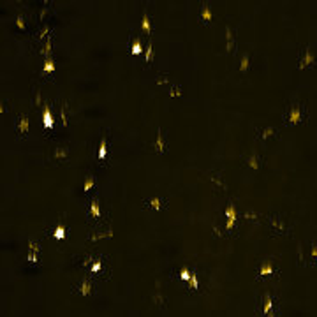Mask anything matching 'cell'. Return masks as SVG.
<instances>
[{
	"mask_svg": "<svg viewBox=\"0 0 317 317\" xmlns=\"http://www.w3.org/2000/svg\"><path fill=\"white\" fill-rule=\"evenodd\" d=\"M245 161H247V166H248L250 169H259L261 164H262V158H261V155H257V153H250Z\"/></svg>",
	"mask_w": 317,
	"mask_h": 317,
	"instance_id": "9",
	"label": "cell"
},
{
	"mask_svg": "<svg viewBox=\"0 0 317 317\" xmlns=\"http://www.w3.org/2000/svg\"><path fill=\"white\" fill-rule=\"evenodd\" d=\"M67 153H69V150L65 146H58V148H55V151H53V157L55 158H65Z\"/></svg>",
	"mask_w": 317,
	"mask_h": 317,
	"instance_id": "16",
	"label": "cell"
},
{
	"mask_svg": "<svg viewBox=\"0 0 317 317\" xmlns=\"http://www.w3.org/2000/svg\"><path fill=\"white\" fill-rule=\"evenodd\" d=\"M28 125H30V120H28V116L21 115V116H20V120L16 122V130H18L21 136H27V132H28Z\"/></svg>",
	"mask_w": 317,
	"mask_h": 317,
	"instance_id": "8",
	"label": "cell"
},
{
	"mask_svg": "<svg viewBox=\"0 0 317 317\" xmlns=\"http://www.w3.org/2000/svg\"><path fill=\"white\" fill-rule=\"evenodd\" d=\"M278 134V130H277V127H273V125H266V127H262V129H257V137L259 139H270V137H275Z\"/></svg>",
	"mask_w": 317,
	"mask_h": 317,
	"instance_id": "6",
	"label": "cell"
},
{
	"mask_svg": "<svg viewBox=\"0 0 317 317\" xmlns=\"http://www.w3.org/2000/svg\"><path fill=\"white\" fill-rule=\"evenodd\" d=\"M141 28L146 32V34H151V23H150V16H148V11L143 13V20H141Z\"/></svg>",
	"mask_w": 317,
	"mask_h": 317,
	"instance_id": "15",
	"label": "cell"
},
{
	"mask_svg": "<svg viewBox=\"0 0 317 317\" xmlns=\"http://www.w3.org/2000/svg\"><path fill=\"white\" fill-rule=\"evenodd\" d=\"M92 185H95V178H93V176H88V178L85 180V183H83V190H85V192L90 190Z\"/></svg>",
	"mask_w": 317,
	"mask_h": 317,
	"instance_id": "24",
	"label": "cell"
},
{
	"mask_svg": "<svg viewBox=\"0 0 317 317\" xmlns=\"http://www.w3.org/2000/svg\"><path fill=\"white\" fill-rule=\"evenodd\" d=\"M245 217H247L248 220H250V219L255 220V213H254V211H245Z\"/></svg>",
	"mask_w": 317,
	"mask_h": 317,
	"instance_id": "32",
	"label": "cell"
},
{
	"mask_svg": "<svg viewBox=\"0 0 317 317\" xmlns=\"http://www.w3.org/2000/svg\"><path fill=\"white\" fill-rule=\"evenodd\" d=\"M189 289H197V277H196V273H192V277H190V285H189Z\"/></svg>",
	"mask_w": 317,
	"mask_h": 317,
	"instance_id": "29",
	"label": "cell"
},
{
	"mask_svg": "<svg viewBox=\"0 0 317 317\" xmlns=\"http://www.w3.org/2000/svg\"><path fill=\"white\" fill-rule=\"evenodd\" d=\"M192 277V273H189V270H182V273H180V278H183V280H187V278H190Z\"/></svg>",
	"mask_w": 317,
	"mask_h": 317,
	"instance_id": "31",
	"label": "cell"
},
{
	"mask_svg": "<svg viewBox=\"0 0 317 317\" xmlns=\"http://www.w3.org/2000/svg\"><path fill=\"white\" fill-rule=\"evenodd\" d=\"M151 57H153V46H151V42H150V44H148V48H146V58H144V60H146V64L151 60Z\"/></svg>",
	"mask_w": 317,
	"mask_h": 317,
	"instance_id": "27",
	"label": "cell"
},
{
	"mask_svg": "<svg viewBox=\"0 0 317 317\" xmlns=\"http://www.w3.org/2000/svg\"><path fill=\"white\" fill-rule=\"evenodd\" d=\"M51 48H53V41H51V37H49V39H46V41L39 46V53H41V55L49 57V55H51Z\"/></svg>",
	"mask_w": 317,
	"mask_h": 317,
	"instance_id": "12",
	"label": "cell"
},
{
	"mask_svg": "<svg viewBox=\"0 0 317 317\" xmlns=\"http://www.w3.org/2000/svg\"><path fill=\"white\" fill-rule=\"evenodd\" d=\"M169 95H173V97H178V95H182V86H178V85H173V86L169 88Z\"/></svg>",
	"mask_w": 317,
	"mask_h": 317,
	"instance_id": "25",
	"label": "cell"
},
{
	"mask_svg": "<svg viewBox=\"0 0 317 317\" xmlns=\"http://www.w3.org/2000/svg\"><path fill=\"white\" fill-rule=\"evenodd\" d=\"M199 18H201V21H203V23H208V21L211 20V9H210V6H208V4H203L201 13H199Z\"/></svg>",
	"mask_w": 317,
	"mask_h": 317,
	"instance_id": "14",
	"label": "cell"
},
{
	"mask_svg": "<svg viewBox=\"0 0 317 317\" xmlns=\"http://www.w3.org/2000/svg\"><path fill=\"white\" fill-rule=\"evenodd\" d=\"M46 34H49V35H53V32H51V28H49V27H48V25H44V27H42V30H41V32H39V34H37V39H39V41H42V39H44V37H46Z\"/></svg>",
	"mask_w": 317,
	"mask_h": 317,
	"instance_id": "22",
	"label": "cell"
},
{
	"mask_svg": "<svg viewBox=\"0 0 317 317\" xmlns=\"http://www.w3.org/2000/svg\"><path fill=\"white\" fill-rule=\"evenodd\" d=\"M132 53H134V55H139V53H141V44H139V41H137V42H132Z\"/></svg>",
	"mask_w": 317,
	"mask_h": 317,
	"instance_id": "30",
	"label": "cell"
},
{
	"mask_svg": "<svg viewBox=\"0 0 317 317\" xmlns=\"http://www.w3.org/2000/svg\"><path fill=\"white\" fill-rule=\"evenodd\" d=\"M90 213H92L95 219H99L100 211H99V201H97V199H93V201H92V204H90Z\"/></svg>",
	"mask_w": 317,
	"mask_h": 317,
	"instance_id": "18",
	"label": "cell"
},
{
	"mask_svg": "<svg viewBox=\"0 0 317 317\" xmlns=\"http://www.w3.org/2000/svg\"><path fill=\"white\" fill-rule=\"evenodd\" d=\"M234 48H236V37H234V30H233V27H226V49H227V53H233L234 51Z\"/></svg>",
	"mask_w": 317,
	"mask_h": 317,
	"instance_id": "5",
	"label": "cell"
},
{
	"mask_svg": "<svg viewBox=\"0 0 317 317\" xmlns=\"http://www.w3.org/2000/svg\"><path fill=\"white\" fill-rule=\"evenodd\" d=\"M51 69H55V62H53L51 58H46V62H44V67H42V71H51Z\"/></svg>",
	"mask_w": 317,
	"mask_h": 317,
	"instance_id": "26",
	"label": "cell"
},
{
	"mask_svg": "<svg viewBox=\"0 0 317 317\" xmlns=\"http://www.w3.org/2000/svg\"><path fill=\"white\" fill-rule=\"evenodd\" d=\"M308 116V111H306V106L296 102L292 106H289V109L285 113V123L287 125H298L301 122H305Z\"/></svg>",
	"mask_w": 317,
	"mask_h": 317,
	"instance_id": "1",
	"label": "cell"
},
{
	"mask_svg": "<svg viewBox=\"0 0 317 317\" xmlns=\"http://www.w3.org/2000/svg\"><path fill=\"white\" fill-rule=\"evenodd\" d=\"M30 250H35V252H39V245H37V243H30Z\"/></svg>",
	"mask_w": 317,
	"mask_h": 317,
	"instance_id": "35",
	"label": "cell"
},
{
	"mask_svg": "<svg viewBox=\"0 0 317 317\" xmlns=\"http://www.w3.org/2000/svg\"><path fill=\"white\" fill-rule=\"evenodd\" d=\"M144 204H146L148 208H151V210H162V208H166L168 199H166L164 196H155V197L146 199V201H144Z\"/></svg>",
	"mask_w": 317,
	"mask_h": 317,
	"instance_id": "4",
	"label": "cell"
},
{
	"mask_svg": "<svg viewBox=\"0 0 317 317\" xmlns=\"http://www.w3.org/2000/svg\"><path fill=\"white\" fill-rule=\"evenodd\" d=\"M310 259L317 262V241H313V245H312V254H310Z\"/></svg>",
	"mask_w": 317,
	"mask_h": 317,
	"instance_id": "28",
	"label": "cell"
},
{
	"mask_svg": "<svg viewBox=\"0 0 317 317\" xmlns=\"http://www.w3.org/2000/svg\"><path fill=\"white\" fill-rule=\"evenodd\" d=\"M264 308H262V315H268L270 313V310H271V296H268L266 294V298H264Z\"/></svg>",
	"mask_w": 317,
	"mask_h": 317,
	"instance_id": "21",
	"label": "cell"
},
{
	"mask_svg": "<svg viewBox=\"0 0 317 317\" xmlns=\"http://www.w3.org/2000/svg\"><path fill=\"white\" fill-rule=\"evenodd\" d=\"M208 178H210V182H211V183H215L219 189H224V190L227 189V187H226V183H224V178H222L220 175H217V173H210V176H208Z\"/></svg>",
	"mask_w": 317,
	"mask_h": 317,
	"instance_id": "13",
	"label": "cell"
},
{
	"mask_svg": "<svg viewBox=\"0 0 317 317\" xmlns=\"http://www.w3.org/2000/svg\"><path fill=\"white\" fill-rule=\"evenodd\" d=\"M60 120H62V127H67V104L60 106Z\"/></svg>",
	"mask_w": 317,
	"mask_h": 317,
	"instance_id": "17",
	"label": "cell"
},
{
	"mask_svg": "<svg viewBox=\"0 0 317 317\" xmlns=\"http://www.w3.org/2000/svg\"><path fill=\"white\" fill-rule=\"evenodd\" d=\"M250 67V55L248 53H243L241 58H240V65H238V71L240 72H247Z\"/></svg>",
	"mask_w": 317,
	"mask_h": 317,
	"instance_id": "11",
	"label": "cell"
},
{
	"mask_svg": "<svg viewBox=\"0 0 317 317\" xmlns=\"http://www.w3.org/2000/svg\"><path fill=\"white\" fill-rule=\"evenodd\" d=\"M271 271H273V270H271V262L268 261L266 264H262V266H261V270H259V275H261V277H264V275H270Z\"/></svg>",
	"mask_w": 317,
	"mask_h": 317,
	"instance_id": "19",
	"label": "cell"
},
{
	"mask_svg": "<svg viewBox=\"0 0 317 317\" xmlns=\"http://www.w3.org/2000/svg\"><path fill=\"white\" fill-rule=\"evenodd\" d=\"M64 233H65V231H64V229H57V233H55V236H57V238H62V236H64Z\"/></svg>",
	"mask_w": 317,
	"mask_h": 317,
	"instance_id": "34",
	"label": "cell"
},
{
	"mask_svg": "<svg viewBox=\"0 0 317 317\" xmlns=\"http://www.w3.org/2000/svg\"><path fill=\"white\" fill-rule=\"evenodd\" d=\"M78 291L81 292V296H88L92 291H93V282L90 278H83L81 284L78 285Z\"/></svg>",
	"mask_w": 317,
	"mask_h": 317,
	"instance_id": "10",
	"label": "cell"
},
{
	"mask_svg": "<svg viewBox=\"0 0 317 317\" xmlns=\"http://www.w3.org/2000/svg\"><path fill=\"white\" fill-rule=\"evenodd\" d=\"M16 23H18L21 28H25V21H23V18H21V16H18V18H16Z\"/></svg>",
	"mask_w": 317,
	"mask_h": 317,
	"instance_id": "33",
	"label": "cell"
},
{
	"mask_svg": "<svg viewBox=\"0 0 317 317\" xmlns=\"http://www.w3.org/2000/svg\"><path fill=\"white\" fill-rule=\"evenodd\" d=\"M266 220H268V224L271 226V229H278L280 233H284L285 229H287V226H285V219H280V217H266Z\"/></svg>",
	"mask_w": 317,
	"mask_h": 317,
	"instance_id": "7",
	"label": "cell"
},
{
	"mask_svg": "<svg viewBox=\"0 0 317 317\" xmlns=\"http://www.w3.org/2000/svg\"><path fill=\"white\" fill-rule=\"evenodd\" d=\"M106 148H108V146H106V137H102V139H100V148H99V153H97V157H99V158H104V155H106Z\"/></svg>",
	"mask_w": 317,
	"mask_h": 317,
	"instance_id": "23",
	"label": "cell"
},
{
	"mask_svg": "<svg viewBox=\"0 0 317 317\" xmlns=\"http://www.w3.org/2000/svg\"><path fill=\"white\" fill-rule=\"evenodd\" d=\"M151 148L157 151V153H166L168 151V141H166V136H164V130L158 127L157 129V134L151 141Z\"/></svg>",
	"mask_w": 317,
	"mask_h": 317,
	"instance_id": "2",
	"label": "cell"
},
{
	"mask_svg": "<svg viewBox=\"0 0 317 317\" xmlns=\"http://www.w3.org/2000/svg\"><path fill=\"white\" fill-rule=\"evenodd\" d=\"M224 215H226L227 219H233V220H236V210H234V206H233V204H229V206L226 208Z\"/></svg>",
	"mask_w": 317,
	"mask_h": 317,
	"instance_id": "20",
	"label": "cell"
},
{
	"mask_svg": "<svg viewBox=\"0 0 317 317\" xmlns=\"http://www.w3.org/2000/svg\"><path fill=\"white\" fill-rule=\"evenodd\" d=\"M28 259H30V261H32V262H35V261H37V257H35V255H34V254H32V252H30V254H28Z\"/></svg>",
	"mask_w": 317,
	"mask_h": 317,
	"instance_id": "36",
	"label": "cell"
},
{
	"mask_svg": "<svg viewBox=\"0 0 317 317\" xmlns=\"http://www.w3.org/2000/svg\"><path fill=\"white\" fill-rule=\"evenodd\" d=\"M313 62H315V53H313V49L310 46H306L303 49V55H301L299 62H298V69H305V67L312 65Z\"/></svg>",
	"mask_w": 317,
	"mask_h": 317,
	"instance_id": "3",
	"label": "cell"
}]
</instances>
